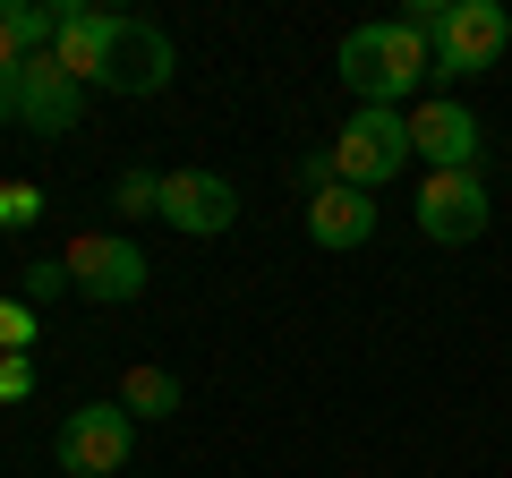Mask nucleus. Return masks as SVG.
Here are the masks:
<instances>
[{
  "mask_svg": "<svg viewBox=\"0 0 512 478\" xmlns=\"http://www.w3.org/2000/svg\"><path fill=\"white\" fill-rule=\"evenodd\" d=\"M333 69H342V86L359 94V103L402 111L410 94H419L427 77H436V43H427V35H410L402 18H367V26H350V35H342Z\"/></svg>",
  "mask_w": 512,
  "mask_h": 478,
  "instance_id": "obj_1",
  "label": "nucleus"
},
{
  "mask_svg": "<svg viewBox=\"0 0 512 478\" xmlns=\"http://www.w3.org/2000/svg\"><path fill=\"white\" fill-rule=\"evenodd\" d=\"M410 163H419V154H410V111L359 103L342 120V137H333V171H342V188H367V197H376L384 180H402Z\"/></svg>",
  "mask_w": 512,
  "mask_h": 478,
  "instance_id": "obj_2",
  "label": "nucleus"
},
{
  "mask_svg": "<svg viewBox=\"0 0 512 478\" xmlns=\"http://www.w3.org/2000/svg\"><path fill=\"white\" fill-rule=\"evenodd\" d=\"M410 154H419L427 171H478L487 129H478V111H470V103H453V94H427V103L410 111Z\"/></svg>",
  "mask_w": 512,
  "mask_h": 478,
  "instance_id": "obj_8",
  "label": "nucleus"
},
{
  "mask_svg": "<svg viewBox=\"0 0 512 478\" xmlns=\"http://www.w3.org/2000/svg\"><path fill=\"white\" fill-rule=\"evenodd\" d=\"M18 69H26V43L9 35V26H0V77H9V86H18Z\"/></svg>",
  "mask_w": 512,
  "mask_h": 478,
  "instance_id": "obj_20",
  "label": "nucleus"
},
{
  "mask_svg": "<svg viewBox=\"0 0 512 478\" xmlns=\"http://www.w3.org/2000/svg\"><path fill=\"white\" fill-rule=\"evenodd\" d=\"M419 239H436V248H470L478 231L495 222V188L478 180V171H427V188H419Z\"/></svg>",
  "mask_w": 512,
  "mask_h": 478,
  "instance_id": "obj_6",
  "label": "nucleus"
},
{
  "mask_svg": "<svg viewBox=\"0 0 512 478\" xmlns=\"http://www.w3.org/2000/svg\"><path fill=\"white\" fill-rule=\"evenodd\" d=\"M69 282L86 299H103V308H128V299H146V282H154V265H146V248L137 239H120V231H86L69 248Z\"/></svg>",
  "mask_w": 512,
  "mask_h": 478,
  "instance_id": "obj_7",
  "label": "nucleus"
},
{
  "mask_svg": "<svg viewBox=\"0 0 512 478\" xmlns=\"http://www.w3.org/2000/svg\"><path fill=\"white\" fill-rule=\"evenodd\" d=\"M9 120H18V86H9V77H0V129H9Z\"/></svg>",
  "mask_w": 512,
  "mask_h": 478,
  "instance_id": "obj_21",
  "label": "nucleus"
},
{
  "mask_svg": "<svg viewBox=\"0 0 512 478\" xmlns=\"http://www.w3.org/2000/svg\"><path fill=\"white\" fill-rule=\"evenodd\" d=\"M35 342V308L26 299H0V350H26Z\"/></svg>",
  "mask_w": 512,
  "mask_h": 478,
  "instance_id": "obj_19",
  "label": "nucleus"
},
{
  "mask_svg": "<svg viewBox=\"0 0 512 478\" xmlns=\"http://www.w3.org/2000/svg\"><path fill=\"white\" fill-rule=\"evenodd\" d=\"M128 453H137V419L120 402H77L52 436V461L69 478H111V470H128Z\"/></svg>",
  "mask_w": 512,
  "mask_h": 478,
  "instance_id": "obj_3",
  "label": "nucleus"
},
{
  "mask_svg": "<svg viewBox=\"0 0 512 478\" xmlns=\"http://www.w3.org/2000/svg\"><path fill=\"white\" fill-rule=\"evenodd\" d=\"M77 282H69V257H35L26 265V282H18V299L26 308H52V299H69Z\"/></svg>",
  "mask_w": 512,
  "mask_h": 478,
  "instance_id": "obj_15",
  "label": "nucleus"
},
{
  "mask_svg": "<svg viewBox=\"0 0 512 478\" xmlns=\"http://www.w3.org/2000/svg\"><path fill=\"white\" fill-rule=\"evenodd\" d=\"M26 393H35V359H26V350H0V410L26 402Z\"/></svg>",
  "mask_w": 512,
  "mask_h": 478,
  "instance_id": "obj_18",
  "label": "nucleus"
},
{
  "mask_svg": "<svg viewBox=\"0 0 512 478\" xmlns=\"http://www.w3.org/2000/svg\"><path fill=\"white\" fill-rule=\"evenodd\" d=\"M308 239L316 248H367V239H376V197H367V188H325V197H308Z\"/></svg>",
  "mask_w": 512,
  "mask_h": 478,
  "instance_id": "obj_11",
  "label": "nucleus"
},
{
  "mask_svg": "<svg viewBox=\"0 0 512 478\" xmlns=\"http://www.w3.org/2000/svg\"><path fill=\"white\" fill-rule=\"evenodd\" d=\"M120 410H128V419H171V410H180V376L154 368V359H146V368H128L120 376Z\"/></svg>",
  "mask_w": 512,
  "mask_h": 478,
  "instance_id": "obj_12",
  "label": "nucleus"
},
{
  "mask_svg": "<svg viewBox=\"0 0 512 478\" xmlns=\"http://www.w3.org/2000/svg\"><path fill=\"white\" fill-rule=\"evenodd\" d=\"M512 43L504 0H444V26H436V77H487Z\"/></svg>",
  "mask_w": 512,
  "mask_h": 478,
  "instance_id": "obj_5",
  "label": "nucleus"
},
{
  "mask_svg": "<svg viewBox=\"0 0 512 478\" xmlns=\"http://www.w3.org/2000/svg\"><path fill=\"white\" fill-rule=\"evenodd\" d=\"M171 69H180V52H171V35L154 18H111L94 86H103V94H163Z\"/></svg>",
  "mask_w": 512,
  "mask_h": 478,
  "instance_id": "obj_4",
  "label": "nucleus"
},
{
  "mask_svg": "<svg viewBox=\"0 0 512 478\" xmlns=\"http://www.w3.org/2000/svg\"><path fill=\"white\" fill-rule=\"evenodd\" d=\"M0 26L26 43V60H43V52L60 43V0H52V9H35V0H9V9H0Z\"/></svg>",
  "mask_w": 512,
  "mask_h": 478,
  "instance_id": "obj_13",
  "label": "nucleus"
},
{
  "mask_svg": "<svg viewBox=\"0 0 512 478\" xmlns=\"http://www.w3.org/2000/svg\"><path fill=\"white\" fill-rule=\"evenodd\" d=\"M111 214H163V171H146V163H128L120 180H111Z\"/></svg>",
  "mask_w": 512,
  "mask_h": 478,
  "instance_id": "obj_14",
  "label": "nucleus"
},
{
  "mask_svg": "<svg viewBox=\"0 0 512 478\" xmlns=\"http://www.w3.org/2000/svg\"><path fill=\"white\" fill-rule=\"evenodd\" d=\"M291 180L308 188V197H325V188H342V171H333V146H308V154L291 163Z\"/></svg>",
  "mask_w": 512,
  "mask_h": 478,
  "instance_id": "obj_17",
  "label": "nucleus"
},
{
  "mask_svg": "<svg viewBox=\"0 0 512 478\" xmlns=\"http://www.w3.org/2000/svg\"><path fill=\"white\" fill-rule=\"evenodd\" d=\"M77 120H86V86H77V77L60 69L52 52L26 60V69H18V129H35V137H69Z\"/></svg>",
  "mask_w": 512,
  "mask_h": 478,
  "instance_id": "obj_10",
  "label": "nucleus"
},
{
  "mask_svg": "<svg viewBox=\"0 0 512 478\" xmlns=\"http://www.w3.org/2000/svg\"><path fill=\"white\" fill-rule=\"evenodd\" d=\"M26 222H43V188L35 180H9V188H0V231H26Z\"/></svg>",
  "mask_w": 512,
  "mask_h": 478,
  "instance_id": "obj_16",
  "label": "nucleus"
},
{
  "mask_svg": "<svg viewBox=\"0 0 512 478\" xmlns=\"http://www.w3.org/2000/svg\"><path fill=\"white\" fill-rule=\"evenodd\" d=\"M163 222L180 239H222L239 222V188L222 171H163Z\"/></svg>",
  "mask_w": 512,
  "mask_h": 478,
  "instance_id": "obj_9",
  "label": "nucleus"
}]
</instances>
